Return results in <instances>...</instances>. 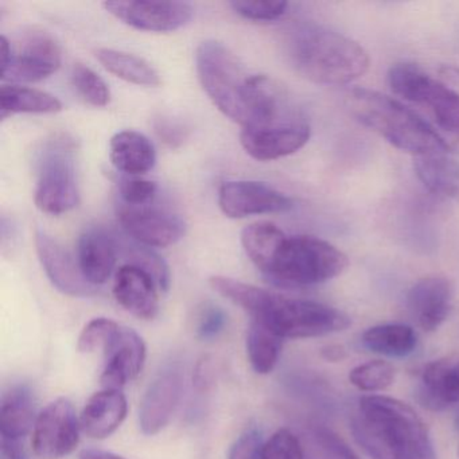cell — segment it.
Listing matches in <instances>:
<instances>
[{"label": "cell", "instance_id": "obj_11", "mask_svg": "<svg viewBox=\"0 0 459 459\" xmlns=\"http://www.w3.org/2000/svg\"><path fill=\"white\" fill-rule=\"evenodd\" d=\"M79 418L68 399L50 403L36 419L34 453L42 459H60L74 453L80 440Z\"/></svg>", "mask_w": 459, "mask_h": 459}, {"label": "cell", "instance_id": "obj_5", "mask_svg": "<svg viewBox=\"0 0 459 459\" xmlns=\"http://www.w3.org/2000/svg\"><path fill=\"white\" fill-rule=\"evenodd\" d=\"M345 107L357 122L415 158L451 150L429 122L396 99L353 88L345 95Z\"/></svg>", "mask_w": 459, "mask_h": 459}, {"label": "cell", "instance_id": "obj_1", "mask_svg": "<svg viewBox=\"0 0 459 459\" xmlns=\"http://www.w3.org/2000/svg\"><path fill=\"white\" fill-rule=\"evenodd\" d=\"M195 69L212 103L243 128L283 122L299 107L278 82L249 74L238 56L216 39L198 45Z\"/></svg>", "mask_w": 459, "mask_h": 459}, {"label": "cell", "instance_id": "obj_36", "mask_svg": "<svg viewBox=\"0 0 459 459\" xmlns=\"http://www.w3.org/2000/svg\"><path fill=\"white\" fill-rule=\"evenodd\" d=\"M260 459H305V454L299 437L281 429L264 443Z\"/></svg>", "mask_w": 459, "mask_h": 459}, {"label": "cell", "instance_id": "obj_3", "mask_svg": "<svg viewBox=\"0 0 459 459\" xmlns=\"http://www.w3.org/2000/svg\"><path fill=\"white\" fill-rule=\"evenodd\" d=\"M351 427L370 458L437 459L426 424L399 400L378 394L361 397Z\"/></svg>", "mask_w": 459, "mask_h": 459}, {"label": "cell", "instance_id": "obj_44", "mask_svg": "<svg viewBox=\"0 0 459 459\" xmlns=\"http://www.w3.org/2000/svg\"><path fill=\"white\" fill-rule=\"evenodd\" d=\"M322 357L326 361L341 362L342 359H345L346 351L341 345H329L322 349Z\"/></svg>", "mask_w": 459, "mask_h": 459}, {"label": "cell", "instance_id": "obj_15", "mask_svg": "<svg viewBox=\"0 0 459 459\" xmlns=\"http://www.w3.org/2000/svg\"><path fill=\"white\" fill-rule=\"evenodd\" d=\"M103 349L106 365L101 373V385L104 389L120 391L143 369L146 345L135 330L120 325Z\"/></svg>", "mask_w": 459, "mask_h": 459}, {"label": "cell", "instance_id": "obj_35", "mask_svg": "<svg viewBox=\"0 0 459 459\" xmlns=\"http://www.w3.org/2000/svg\"><path fill=\"white\" fill-rule=\"evenodd\" d=\"M236 14L240 15L244 20L255 21V22H273L286 14L289 9L287 2L279 0H256V2H247V0H235L230 2Z\"/></svg>", "mask_w": 459, "mask_h": 459}, {"label": "cell", "instance_id": "obj_7", "mask_svg": "<svg viewBox=\"0 0 459 459\" xmlns=\"http://www.w3.org/2000/svg\"><path fill=\"white\" fill-rule=\"evenodd\" d=\"M76 149L71 136L58 134L39 150L34 203L42 213L61 216L79 205Z\"/></svg>", "mask_w": 459, "mask_h": 459}, {"label": "cell", "instance_id": "obj_43", "mask_svg": "<svg viewBox=\"0 0 459 459\" xmlns=\"http://www.w3.org/2000/svg\"><path fill=\"white\" fill-rule=\"evenodd\" d=\"M2 451L9 459H29L28 451L23 446L22 440H0Z\"/></svg>", "mask_w": 459, "mask_h": 459}, {"label": "cell", "instance_id": "obj_28", "mask_svg": "<svg viewBox=\"0 0 459 459\" xmlns=\"http://www.w3.org/2000/svg\"><path fill=\"white\" fill-rule=\"evenodd\" d=\"M365 348L388 357H405L415 351L416 333L407 325L388 324L373 326L362 334Z\"/></svg>", "mask_w": 459, "mask_h": 459}, {"label": "cell", "instance_id": "obj_2", "mask_svg": "<svg viewBox=\"0 0 459 459\" xmlns=\"http://www.w3.org/2000/svg\"><path fill=\"white\" fill-rule=\"evenodd\" d=\"M212 289L251 316L279 337L314 338L342 332L351 325L348 314L314 300L273 294L227 276H212Z\"/></svg>", "mask_w": 459, "mask_h": 459}, {"label": "cell", "instance_id": "obj_31", "mask_svg": "<svg viewBox=\"0 0 459 459\" xmlns=\"http://www.w3.org/2000/svg\"><path fill=\"white\" fill-rule=\"evenodd\" d=\"M305 459H359L348 443L324 426H306L300 432Z\"/></svg>", "mask_w": 459, "mask_h": 459}, {"label": "cell", "instance_id": "obj_24", "mask_svg": "<svg viewBox=\"0 0 459 459\" xmlns=\"http://www.w3.org/2000/svg\"><path fill=\"white\" fill-rule=\"evenodd\" d=\"M413 168L429 192L459 201V160L451 150L416 158Z\"/></svg>", "mask_w": 459, "mask_h": 459}, {"label": "cell", "instance_id": "obj_13", "mask_svg": "<svg viewBox=\"0 0 459 459\" xmlns=\"http://www.w3.org/2000/svg\"><path fill=\"white\" fill-rule=\"evenodd\" d=\"M219 205L230 219H246L256 214L281 213L294 206L284 193L254 181H230L221 185Z\"/></svg>", "mask_w": 459, "mask_h": 459}, {"label": "cell", "instance_id": "obj_40", "mask_svg": "<svg viewBox=\"0 0 459 459\" xmlns=\"http://www.w3.org/2000/svg\"><path fill=\"white\" fill-rule=\"evenodd\" d=\"M264 447L262 431L251 427L233 443L228 459H260Z\"/></svg>", "mask_w": 459, "mask_h": 459}, {"label": "cell", "instance_id": "obj_10", "mask_svg": "<svg viewBox=\"0 0 459 459\" xmlns=\"http://www.w3.org/2000/svg\"><path fill=\"white\" fill-rule=\"evenodd\" d=\"M117 221L127 238L149 248H166L178 243L186 233V222L179 214L147 205L119 203Z\"/></svg>", "mask_w": 459, "mask_h": 459}, {"label": "cell", "instance_id": "obj_30", "mask_svg": "<svg viewBox=\"0 0 459 459\" xmlns=\"http://www.w3.org/2000/svg\"><path fill=\"white\" fill-rule=\"evenodd\" d=\"M283 338L257 322L251 321L247 333V354L255 372L268 375L278 364Z\"/></svg>", "mask_w": 459, "mask_h": 459}, {"label": "cell", "instance_id": "obj_14", "mask_svg": "<svg viewBox=\"0 0 459 459\" xmlns=\"http://www.w3.org/2000/svg\"><path fill=\"white\" fill-rule=\"evenodd\" d=\"M182 389V368L177 362L165 365L142 397L139 424L143 434L155 435L168 426L181 400Z\"/></svg>", "mask_w": 459, "mask_h": 459}, {"label": "cell", "instance_id": "obj_4", "mask_svg": "<svg viewBox=\"0 0 459 459\" xmlns=\"http://www.w3.org/2000/svg\"><path fill=\"white\" fill-rule=\"evenodd\" d=\"M287 55L295 71L316 84H349L370 65L359 42L316 23H303L290 33Z\"/></svg>", "mask_w": 459, "mask_h": 459}, {"label": "cell", "instance_id": "obj_16", "mask_svg": "<svg viewBox=\"0 0 459 459\" xmlns=\"http://www.w3.org/2000/svg\"><path fill=\"white\" fill-rule=\"evenodd\" d=\"M37 255L53 286L69 297H90L96 292L82 275L79 260L44 230L36 232Z\"/></svg>", "mask_w": 459, "mask_h": 459}, {"label": "cell", "instance_id": "obj_41", "mask_svg": "<svg viewBox=\"0 0 459 459\" xmlns=\"http://www.w3.org/2000/svg\"><path fill=\"white\" fill-rule=\"evenodd\" d=\"M213 367L208 359H201L195 368V385L198 391L205 392L213 385Z\"/></svg>", "mask_w": 459, "mask_h": 459}, {"label": "cell", "instance_id": "obj_9", "mask_svg": "<svg viewBox=\"0 0 459 459\" xmlns=\"http://www.w3.org/2000/svg\"><path fill=\"white\" fill-rule=\"evenodd\" d=\"M2 80L37 82L55 74L63 64V52L55 37L39 29L23 31L14 42L0 37Z\"/></svg>", "mask_w": 459, "mask_h": 459}, {"label": "cell", "instance_id": "obj_42", "mask_svg": "<svg viewBox=\"0 0 459 459\" xmlns=\"http://www.w3.org/2000/svg\"><path fill=\"white\" fill-rule=\"evenodd\" d=\"M157 133L160 134L163 142L170 146H176L177 143H181L184 141V133L181 128L169 122H160V125L157 126Z\"/></svg>", "mask_w": 459, "mask_h": 459}, {"label": "cell", "instance_id": "obj_18", "mask_svg": "<svg viewBox=\"0 0 459 459\" xmlns=\"http://www.w3.org/2000/svg\"><path fill=\"white\" fill-rule=\"evenodd\" d=\"M310 135L308 122L281 127L243 128L240 143L249 157L267 162L299 152L307 143Z\"/></svg>", "mask_w": 459, "mask_h": 459}, {"label": "cell", "instance_id": "obj_8", "mask_svg": "<svg viewBox=\"0 0 459 459\" xmlns=\"http://www.w3.org/2000/svg\"><path fill=\"white\" fill-rule=\"evenodd\" d=\"M388 84L392 92L403 100L426 108L440 130L459 138L458 92L413 63L392 65Z\"/></svg>", "mask_w": 459, "mask_h": 459}, {"label": "cell", "instance_id": "obj_38", "mask_svg": "<svg viewBox=\"0 0 459 459\" xmlns=\"http://www.w3.org/2000/svg\"><path fill=\"white\" fill-rule=\"evenodd\" d=\"M158 195L155 182L143 178H125L120 181V203L126 205H147L152 204Z\"/></svg>", "mask_w": 459, "mask_h": 459}, {"label": "cell", "instance_id": "obj_25", "mask_svg": "<svg viewBox=\"0 0 459 459\" xmlns=\"http://www.w3.org/2000/svg\"><path fill=\"white\" fill-rule=\"evenodd\" d=\"M34 412L36 400L28 385H18L7 392L0 405L2 439L22 440L36 424Z\"/></svg>", "mask_w": 459, "mask_h": 459}, {"label": "cell", "instance_id": "obj_6", "mask_svg": "<svg viewBox=\"0 0 459 459\" xmlns=\"http://www.w3.org/2000/svg\"><path fill=\"white\" fill-rule=\"evenodd\" d=\"M348 265V256L329 241L286 236L262 273L276 286L300 289L332 281Z\"/></svg>", "mask_w": 459, "mask_h": 459}, {"label": "cell", "instance_id": "obj_26", "mask_svg": "<svg viewBox=\"0 0 459 459\" xmlns=\"http://www.w3.org/2000/svg\"><path fill=\"white\" fill-rule=\"evenodd\" d=\"M64 106L52 93L21 85H4L0 90V119L17 114H58Z\"/></svg>", "mask_w": 459, "mask_h": 459}, {"label": "cell", "instance_id": "obj_21", "mask_svg": "<svg viewBox=\"0 0 459 459\" xmlns=\"http://www.w3.org/2000/svg\"><path fill=\"white\" fill-rule=\"evenodd\" d=\"M419 397L424 407L434 411L459 402V354L435 359L423 368Z\"/></svg>", "mask_w": 459, "mask_h": 459}, {"label": "cell", "instance_id": "obj_23", "mask_svg": "<svg viewBox=\"0 0 459 459\" xmlns=\"http://www.w3.org/2000/svg\"><path fill=\"white\" fill-rule=\"evenodd\" d=\"M109 160L117 170L128 176H142L154 169L157 152L154 144L138 131L115 134L109 142Z\"/></svg>", "mask_w": 459, "mask_h": 459}, {"label": "cell", "instance_id": "obj_34", "mask_svg": "<svg viewBox=\"0 0 459 459\" xmlns=\"http://www.w3.org/2000/svg\"><path fill=\"white\" fill-rule=\"evenodd\" d=\"M349 380L361 391H384L394 383V368L389 362L381 359L365 362L351 370Z\"/></svg>", "mask_w": 459, "mask_h": 459}, {"label": "cell", "instance_id": "obj_32", "mask_svg": "<svg viewBox=\"0 0 459 459\" xmlns=\"http://www.w3.org/2000/svg\"><path fill=\"white\" fill-rule=\"evenodd\" d=\"M120 248L125 251L126 259L130 260L127 264L136 265V267L143 268L146 273L154 278L158 289L160 292H168L170 289V271L165 260L152 251L149 247L142 246L130 238V244H120Z\"/></svg>", "mask_w": 459, "mask_h": 459}, {"label": "cell", "instance_id": "obj_45", "mask_svg": "<svg viewBox=\"0 0 459 459\" xmlns=\"http://www.w3.org/2000/svg\"><path fill=\"white\" fill-rule=\"evenodd\" d=\"M80 459H126L125 456L117 455L114 453L101 450H84L80 454Z\"/></svg>", "mask_w": 459, "mask_h": 459}, {"label": "cell", "instance_id": "obj_33", "mask_svg": "<svg viewBox=\"0 0 459 459\" xmlns=\"http://www.w3.org/2000/svg\"><path fill=\"white\" fill-rule=\"evenodd\" d=\"M72 85L80 98L92 107L103 108L111 101V91L107 82L90 66L76 64L72 69Z\"/></svg>", "mask_w": 459, "mask_h": 459}, {"label": "cell", "instance_id": "obj_20", "mask_svg": "<svg viewBox=\"0 0 459 459\" xmlns=\"http://www.w3.org/2000/svg\"><path fill=\"white\" fill-rule=\"evenodd\" d=\"M119 255L117 236L103 228H90L80 236L77 260L82 275L93 287L108 281Z\"/></svg>", "mask_w": 459, "mask_h": 459}, {"label": "cell", "instance_id": "obj_29", "mask_svg": "<svg viewBox=\"0 0 459 459\" xmlns=\"http://www.w3.org/2000/svg\"><path fill=\"white\" fill-rule=\"evenodd\" d=\"M286 236L273 222L257 221L244 228L241 232V244L247 256L263 273Z\"/></svg>", "mask_w": 459, "mask_h": 459}, {"label": "cell", "instance_id": "obj_27", "mask_svg": "<svg viewBox=\"0 0 459 459\" xmlns=\"http://www.w3.org/2000/svg\"><path fill=\"white\" fill-rule=\"evenodd\" d=\"M95 56L109 74L130 84L147 88L160 87L162 84L157 69L138 56L107 48L96 50Z\"/></svg>", "mask_w": 459, "mask_h": 459}, {"label": "cell", "instance_id": "obj_37", "mask_svg": "<svg viewBox=\"0 0 459 459\" xmlns=\"http://www.w3.org/2000/svg\"><path fill=\"white\" fill-rule=\"evenodd\" d=\"M120 325L108 318L92 319L80 334L77 348L82 353H92L96 349L104 348Z\"/></svg>", "mask_w": 459, "mask_h": 459}, {"label": "cell", "instance_id": "obj_17", "mask_svg": "<svg viewBox=\"0 0 459 459\" xmlns=\"http://www.w3.org/2000/svg\"><path fill=\"white\" fill-rule=\"evenodd\" d=\"M454 286L442 275L416 281L407 295L411 316L424 332H435L447 319L453 307Z\"/></svg>", "mask_w": 459, "mask_h": 459}, {"label": "cell", "instance_id": "obj_12", "mask_svg": "<svg viewBox=\"0 0 459 459\" xmlns=\"http://www.w3.org/2000/svg\"><path fill=\"white\" fill-rule=\"evenodd\" d=\"M103 7L126 25L152 33L178 30L195 14L186 2H104Z\"/></svg>", "mask_w": 459, "mask_h": 459}, {"label": "cell", "instance_id": "obj_39", "mask_svg": "<svg viewBox=\"0 0 459 459\" xmlns=\"http://www.w3.org/2000/svg\"><path fill=\"white\" fill-rule=\"evenodd\" d=\"M227 322V313L220 306H205L198 318L197 335L203 341L214 340L224 332Z\"/></svg>", "mask_w": 459, "mask_h": 459}, {"label": "cell", "instance_id": "obj_19", "mask_svg": "<svg viewBox=\"0 0 459 459\" xmlns=\"http://www.w3.org/2000/svg\"><path fill=\"white\" fill-rule=\"evenodd\" d=\"M157 283L143 268L125 264L115 276L114 295L120 306L141 319H152L160 310Z\"/></svg>", "mask_w": 459, "mask_h": 459}, {"label": "cell", "instance_id": "obj_22", "mask_svg": "<svg viewBox=\"0 0 459 459\" xmlns=\"http://www.w3.org/2000/svg\"><path fill=\"white\" fill-rule=\"evenodd\" d=\"M128 412L127 399L117 389H104L88 400L82 410V429L93 439H104L114 434Z\"/></svg>", "mask_w": 459, "mask_h": 459}]
</instances>
